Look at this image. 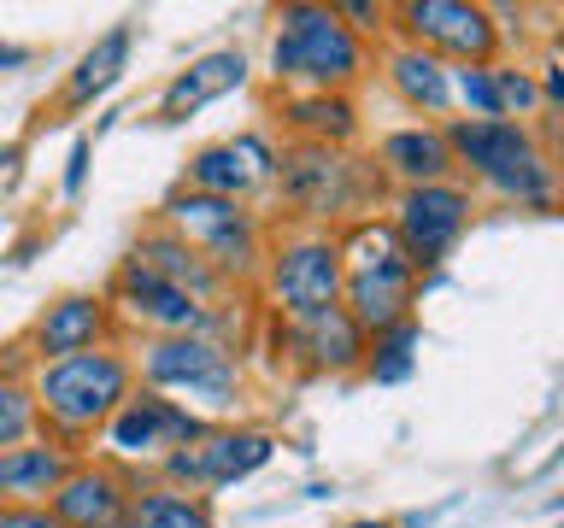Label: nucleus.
<instances>
[{
	"mask_svg": "<svg viewBox=\"0 0 564 528\" xmlns=\"http://www.w3.org/2000/svg\"><path fill=\"white\" fill-rule=\"evenodd\" d=\"M130 394H135V364L112 346L70 352V359L35 370V405H42L53 440H88L123 411Z\"/></svg>",
	"mask_w": 564,
	"mask_h": 528,
	"instance_id": "obj_1",
	"label": "nucleus"
},
{
	"mask_svg": "<svg viewBox=\"0 0 564 528\" xmlns=\"http://www.w3.org/2000/svg\"><path fill=\"white\" fill-rule=\"evenodd\" d=\"M271 70L282 88H300V95H341L365 70V42L335 7H282Z\"/></svg>",
	"mask_w": 564,
	"mask_h": 528,
	"instance_id": "obj_2",
	"label": "nucleus"
},
{
	"mask_svg": "<svg viewBox=\"0 0 564 528\" xmlns=\"http://www.w3.org/2000/svg\"><path fill=\"white\" fill-rule=\"evenodd\" d=\"M341 264H347L341 306L352 311V323H359L365 334H382V329H394V323L412 317L417 264L405 258L394 223H359L352 241L341 246Z\"/></svg>",
	"mask_w": 564,
	"mask_h": 528,
	"instance_id": "obj_3",
	"label": "nucleus"
},
{
	"mask_svg": "<svg viewBox=\"0 0 564 528\" xmlns=\"http://www.w3.org/2000/svg\"><path fill=\"white\" fill-rule=\"evenodd\" d=\"M447 141H453L458 165H470L494 194H506V200H518V206H553L558 200L553 165L535 153V141H529V130H518V123H506V118H458L447 130Z\"/></svg>",
	"mask_w": 564,
	"mask_h": 528,
	"instance_id": "obj_4",
	"label": "nucleus"
},
{
	"mask_svg": "<svg viewBox=\"0 0 564 528\" xmlns=\"http://www.w3.org/2000/svg\"><path fill=\"white\" fill-rule=\"evenodd\" d=\"M165 229H176L218 276H253L259 271V223L241 200H218V194H200V188L171 194Z\"/></svg>",
	"mask_w": 564,
	"mask_h": 528,
	"instance_id": "obj_5",
	"label": "nucleus"
},
{
	"mask_svg": "<svg viewBox=\"0 0 564 528\" xmlns=\"http://www.w3.org/2000/svg\"><path fill=\"white\" fill-rule=\"evenodd\" d=\"M271 306L282 311V323H300V317H317L329 306H341L347 288V264H341V241L329 235H294L271 253Z\"/></svg>",
	"mask_w": 564,
	"mask_h": 528,
	"instance_id": "obj_6",
	"label": "nucleus"
},
{
	"mask_svg": "<svg viewBox=\"0 0 564 528\" xmlns=\"http://www.w3.org/2000/svg\"><path fill=\"white\" fill-rule=\"evenodd\" d=\"M141 376L148 387H176V394H206V399H229L236 394V352L212 334H159L141 346Z\"/></svg>",
	"mask_w": 564,
	"mask_h": 528,
	"instance_id": "obj_7",
	"label": "nucleus"
},
{
	"mask_svg": "<svg viewBox=\"0 0 564 528\" xmlns=\"http://www.w3.org/2000/svg\"><path fill=\"white\" fill-rule=\"evenodd\" d=\"M276 176H282L289 206L306 211V218H341L347 206L365 200L359 165H352L341 147H324V141H300V147H289L276 158Z\"/></svg>",
	"mask_w": 564,
	"mask_h": 528,
	"instance_id": "obj_8",
	"label": "nucleus"
},
{
	"mask_svg": "<svg viewBox=\"0 0 564 528\" xmlns=\"http://www.w3.org/2000/svg\"><path fill=\"white\" fill-rule=\"evenodd\" d=\"M470 223V194L453 183H430V188H405L394 206V235L405 246V258L417 264H441L453 253V241Z\"/></svg>",
	"mask_w": 564,
	"mask_h": 528,
	"instance_id": "obj_9",
	"label": "nucleus"
},
{
	"mask_svg": "<svg viewBox=\"0 0 564 528\" xmlns=\"http://www.w3.org/2000/svg\"><path fill=\"white\" fill-rule=\"evenodd\" d=\"M106 447L118 458H153V452H176V447H194V440L206 435V422L188 411V405H176L165 394H153V387H141V394L123 399V411L106 422Z\"/></svg>",
	"mask_w": 564,
	"mask_h": 528,
	"instance_id": "obj_10",
	"label": "nucleus"
},
{
	"mask_svg": "<svg viewBox=\"0 0 564 528\" xmlns=\"http://www.w3.org/2000/svg\"><path fill=\"white\" fill-rule=\"evenodd\" d=\"M264 458H271V435L259 429H206L194 447H176L165 452V475L171 482H188L194 487H224V482H241L253 475Z\"/></svg>",
	"mask_w": 564,
	"mask_h": 528,
	"instance_id": "obj_11",
	"label": "nucleus"
},
{
	"mask_svg": "<svg viewBox=\"0 0 564 528\" xmlns=\"http://www.w3.org/2000/svg\"><path fill=\"white\" fill-rule=\"evenodd\" d=\"M112 299H118L130 317H141L148 329H159V334H206L212 323H218V311L200 306V299L183 294L176 282H165L159 271H148L141 258H130V264L118 271Z\"/></svg>",
	"mask_w": 564,
	"mask_h": 528,
	"instance_id": "obj_12",
	"label": "nucleus"
},
{
	"mask_svg": "<svg viewBox=\"0 0 564 528\" xmlns=\"http://www.w3.org/2000/svg\"><path fill=\"white\" fill-rule=\"evenodd\" d=\"M400 24L423 42V53L441 47V53H453V59H476L482 65L488 53H494V24H488V12L482 7H465V0H412V7L400 12Z\"/></svg>",
	"mask_w": 564,
	"mask_h": 528,
	"instance_id": "obj_13",
	"label": "nucleus"
},
{
	"mask_svg": "<svg viewBox=\"0 0 564 528\" xmlns=\"http://www.w3.org/2000/svg\"><path fill=\"white\" fill-rule=\"evenodd\" d=\"M130 505H135L130 482L106 464H77L59 482V493L47 499V510L65 528H123L130 522Z\"/></svg>",
	"mask_w": 564,
	"mask_h": 528,
	"instance_id": "obj_14",
	"label": "nucleus"
},
{
	"mask_svg": "<svg viewBox=\"0 0 564 528\" xmlns=\"http://www.w3.org/2000/svg\"><path fill=\"white\" fill-rule=\"evenodd\" d=\"M271 176H276V153L264 135H236V141H218V147H200L188 158V188L218 194V200H241V194H253Z\"/></svg>",
	"mask_w": 564,
	"mask_h": 528,
	"instance_id": "obj_15",
	"label": "nucleus"
},
{
	"mask_svg": "<svg viewBox=\"0 0 564 528\" xmlns=\"http://www.w3.org/2000/svg\"><path fill=\"white\" fill-rule=\"evenodd\" d=\"M106 323H112V311H106L100 294H65L59 306L42 311V323H35L30 346L42 352V364L53 359H70V352H95Z\"/></svg>",
	"mask_w": 564,
	"mask_h": 528,
	"instance_id": "obj_16",
	"label": "nucleus"
},
{
	"mask_svg": "<svg viewBox=\"0 0 564 528\" xmlns=\"http://www.w3.org/2000/svg\"><path fill=\"white\" fill-rule=\"evenodd\" d=\"M77 470L70 447L59 440H30V447L0 452V505H42L59 493V482Z\"/></svg>",
	"mask_w": 564,
	"mask_h": 528,
	"instance_id": "obj_17",
	"label": "nucleus"
},
{
	"mask_svg": "<svg viewBox=\"0 0 564 528\" xmlns=\"http://www.w3.org/2000/svg\"><path fill=\"white\" fill-rule=\"evenodd\" d=\"M289 334V346L306 359L312 370H352L365 359V329L352 323V311L347 306H329V311H317V317H300V323L282 329Z\"/></svg>",
	"mask_w": 564,
	"mask_h": 528,
	"instance_id": "obj_18",
	"label": "nucleus"
},
{
	"mask_svg": "<svg viewBox=\"0 0 564 528\" xmlns=\"http://www.w3.org/2000/svg\"><path fill=\"white\" fill-rule=\"evenodd\" d=\"M135 258L148 264V271H159L165 282H176V288H183V294H194V299H200V306H212V299L224 294V282H229V276H218V271H212V264H206L200 253H194V246H188L183 235H176V229H165V223L141 235Z\"/></svg>",
	"mask_w": 564,
	"mask_h": 528,
	"instance_id": "obj_19",
	"label": "nucleus"
},
{
	"mask_svg": "<svg viewBox=\"0 0 564 528\" xmlns=\"http://www.w3.org/2000/svg\"><path fill=\"white\" fill-rule=\"evenodd\" d=\"M458 165L453 158V141L447 130H394L382 141V170H394L405 188H430V183H447V170Z\"/></svg>",
	"mask_w": 564,
	"mask_h": 528,
	"instance_id": "obj_20",
	"label": "nucleus"
},
{
	"mask_svg": "<svg viewBox=\"0 0 564 528\" xmlns=\"http://www.w3.org/2000/svg\"><path fill=\"white\" fill-rule=\"evenodd\" d=\"M241 77H247V59H241V53H206V59H194L183 77L165 88L159 112H165V118H183V112H194V106H206V100L229 95V88H241Z\"/></svg>",
	"mask_w": 564,
	"mask_h": 528,
	"instance_id": "obj_21",
	"label": "nucleus"
},
{
	"mask_svg": "<svg viewBox=\"0 0 564 528\" xmlns=\"http://www.w3.org/2000/svg\"><path fill=\"white\" fill-rule=\"evenodd\" d=\"M123 65H130V24H112L95 47L83 53V65L70 70V82H65L59 106H88L95 95H106V88L123 77Z\"/></svg>",
	"mask_w": 564,
	"mask_h": 528,
	"instance_id": "obj_22",
	"label": "nucleus"
},
{
	"mask_svg": "<svg viewBox=\"0 0 564 528\" xmlns=\"http://www.w3.org/2000/svg\"><path fill=\"white\" fill-rule=\"evenodd\" d=\"M388 77H394V88L412 106H423V112H447V100H453V70L435 59V53H423V47H405L388 59Z\"/></svg>",
	"mask_w": 564,
	"mask_h": 528,
	"instance_id": "obj_23",
	"label": "nucleus"
},
{
	"mask_svg": "<svg viewBox=\"0 0 564 528\" xmlns=\"http://www.w3.org/2000/svg\"><path fill=\"white\" fill-rule=\"evenodd\" d=\"M282 112H289V123L300 130V141H324V147H341V141L359 130V112H352L347 95H294Z\"/></svg>",
	"mask_w": 564,
	"mask_h": 528,
	"instance_id": "obj_24",
	"label": "nucleus"
},
{
	"mask_svg": "<svg viewBox=\"0 0 564 528\" xmlns=\"http://www.w3.org/2000/svg\"><path fill=\"white\" fill-rule=\"evenodd\" d=\"M123 528H212V505L183 487H141Z\"/></svg>",
	"mask_w": 564,
	"mask_h": 528,
	"instance_id": "obj_25",
	"label": "nucleus"
},
{
	"mask_svg": "<svg viewBox=\"0 0 564 528\" xmlns=\"http://www.w3.org/2000/svg\"><path fill=\"white\" fill-rule=\"evenodd\" d=\"M35 422H42V405H35V387L0 382V452H12V447H30Z\"/></svg>",
	"mask_w": 564,
	"mask_h": 528,
	"instance_id": "obj_26",
	"label": "nucleus"
},
{
	"mask_svg": "<svg viewBox=\"0 0 564 528\" xmlns=\"http://www.w3.org/2000/svg\"><path fill=\"white\" fill-rule=\"evenodd\" d=\"M412 346H417V323L405 317V323L382 329L377 346H370V376L377 382H405L412 376Z\"/></svg>",
	"mask_w": 564,
	"mask_h": 528,
	"instance_id": "obj_27",
	"label": "nucleus"
},
{
	"mask_svg": "<svg viewBox=\"0 0 564 528\" xmlns=\"http://www.w3.org/2000/svg\"><path fill=\"white\" fill-rule=\"evenodd\" d=\"M453 88H458V95H465V106H476L482 118H506L500 82H494L488 65H458V70H453Z\"/></svg>",
	"mask_w": 564,
	"mask_h": 528,
	"instance_id": "obj_28",
	"label": "nucleus"
},
{
	"mask_svg": "<svg viewBox=\"0 0 564 528\" xmlns=\"http://www.w3.org/2000/svg\"><path fill=\"white\" fill-rule=\"evenodd\" d=\"M494 82H500V106L511 112V106H518V112H529V106H541V88L523 77V70H494Z\"/></svg>",
	"mask_w": 564,
	"mask_h": 528,
	"instance_id": "obj_29",
	"label": "nucleus"
},
{
	"mask_svg": "<svg viewBox=\"0 0 564 528\" xmlns=\"http://www.w3.org/2000/svg\"><path fill=\"white\" fill-rule=\"evenodd\" d=\"M0 528H65V522L42 505H0Z\"/></svg>",
	"mask_w": 564,
	"mask_h": 528,
	"instance_id": "obj_30",
	"label": "nucleus"
},
{
	"mask_svg": "<svg viewBox=\"0 0 564 528\" xmlns=\"http://www.w3.org/2000/svg\"><path fill=\"white\" fill-rule=\"evenodd\" d=\"M83 176H88V135H77V147H70V170H65V194H83Z\"/></svg>",
	"mask_w": 564,
	"mask_h": 528,
	"instance_id": "obj_31",
	"label": "nucleus"
},
{
	"mask_svg": "<svg viewBox=\"0 0 564 528\" xmlns=\"http://www.w3.org/2000/svg\"><path fill=\"white\" fill-rule=\"evenodd\" d=\"M341 18H359V30H377L382 24V7H365V0H352V7H335Z\"/></svg>",
	"mask_w": 564,
	"mask_h": 528,
	"instance_id": "obj_32",
	"label": "nucleus"
},
{
	"mask_svg": "<svg viewBox=\"0 0 564 528\" xmlns=\"http://www.w3.org/2000/svg\"><path fill=\"white\" fill-rule=\"evenodd\" d=\"M541 95L564 106V70H546V82H541Z\"/></svg>",
	"mask_w": 564,
	"mask_h": 528,
	"instance_id": "obj_33",
	"label": "nucleus"
},
{
	"mask_svg": "<svg viewBox=\"0 0 564 528\" xmlns=\"http://www.w3.org/2000/svg\"><path fill=\"white\" fill-rule=\"evenodd\" d=\"M24 59H30L24 47H7V42H0V70H12V65H24Z\"/></svg>",
	"mask_w": 564,
	"mask_h": 528,
	"instance_id": "obj_34",
	"label": "nucleus"
},
{
	"mask_svg": "<svg viewBox=\"0 0 564 528\" xmlns=\"http://www.w3.org/2000/svg\"><path fill=\"white\" fill-rule=\"evenodd\" d=\"M352 528H388V522H352Z\"/></svg>",
	"mask_w": 564,
	"mask_h": 528,
	"instance_id": "obj_35",
	"label": "nucleus"
}]
</instances>
